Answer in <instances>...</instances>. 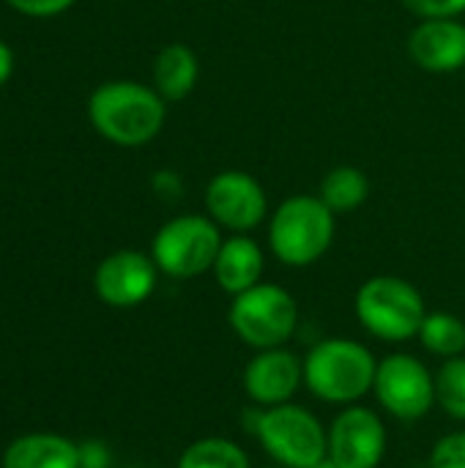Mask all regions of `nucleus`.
Segmentation results:
<instances>
[{
	"label": "nucleus",
	"mask_w": 465,
	"mask_h": 468,
	"mask_svg": "<svg viewBox=\"0 0 465 468\" xmlns=\"http://www.w3.org/2000/svg\"><path fill=\"white\" fill-rule=\"evenodd\" d=\"M96 132L118 145H145L164 126V99L156 88L132 80L104 82L88 101Z\"/></svg>",
	"instance_id": "obj_1"
},
{
	"label": "nucleus",
	"mask_w": 465,
	"mask_h": 468,
	"mask_svg": "<svg viewBox=\"0 0 465 468\" xmlns=\"http://www.w3.org/2000/svg\"><path fill=\"white\" fill-rule=\"evenodd\" d=\"M378 362L373 351L348 337L315 343L304 356V387L323 403L351 406L373 392Z\"/></svg>",
	"instance_id": "obj_2"
},
{
	"label": "nucleus",
	"mask_w": 465,
	"mask_h": 468,
	"mask_svg": "<svg viewBox=\"0 0 465 468\" xmlns=\"http://www.w3.org/2000/svg\"><path fill=\"white\" fill-rule=\"evenodd\" d=\"M334 241V211L312 195H293L269 222V247L285 266L301 269L321 261Z\"/></svg>",
	"instance_id": "obj_3"
},
{
	"label": "nucleus",
	"mask_w": 465,
	"mask_h": 468,
	"mask_svg": "<svg viewBox=\"0 0 465 468\" xmlns=\"http://www.w3.org/2000/svg\"><path fill=\"white\" fill-rule=\"evenodd\" d=\"M354 310L359 324L384 343H408L419 337L428 315L422 293L395 274H378L362 282Z\"/></svg>",
	"instance_id": "obj_4"
},
{
	"label": "nucleus",
	"mask_w": 465,
	"mask_h": 468,
	"mask_svg": "<svg viewBox=\"0 0 465 468\" xmlns=\"http://www.w3.org/2000/svg\"><path fill=\"white\" fill-rule=\"evenodd\" d=\"M255 436L282 468H312L329 458V431L312 411L293 403L263 409Z\"/></svg>",
	"instance_id": "obj_5"
},
{
	"label": "nucleus",
	"mask_w": 465,
	"mask_h": 468,
	"mask_svg": "<svg viewBox=\"0 0 465 468\" xmlns=\"http://www.w3.org/2000/svg\"><path fill=\"white\" fill-rule=\"evenodd\" d=\"M227 321L236 337L249 348H282L296 335L299 304L282 285L258 282L255 288L233 296Z\"/></svg>",
	"instance_id": "obj_6"
},
{
	"label": "nucleus",
	"mask_w": 465,
	"mask_h": 468,
	"mask_svg": "<svg viewBox=\"0 0 465 468\" xmlns=\"http://www.w3.org/2000/svg\"><path fill=\"white\" fill-rule=\"evenodd\" d=\"M222 241L219 225L211 217L184 214L159 228L151 244V258L167 277L192 280L214 269Z\"/></svg>",
	"instance_id": "obj_7"
},
{
	"label": "nucleus",
	"mask_w": 465,
	"mask_h": 468,
	"mask_svg": "<svg viewBox=\"0 0 465 468\" xmlns=\"http://www.w3.org/2000/svg\"><path fill=\"white\" fill-rule=\"evenodd\" d=\"M373 392L386 414L400 422H417L436 406V373L411 354H389L378 362Z\"/></svg>",
	"instance_id": "obj_8"
},
{
	"label": "nucleus",
	"mask_w": 465,
	"mask_h": 468,
	"mask_svg": "<svg viewBox=\"0 0 465 468\" xmlns=\"http://www.w3.org/2000/svg\"><path fill=\"white\" fill-rule=\"evenodd\" d=\"M208 217L233 233L255 230L269 211V197L260 181L244 170H222L206 186Z\"/></svg>",
	"instance_id": "obj_9"
},
{
	"label": "nucleus",
	"mask_w": 465,
	"mask_h": 468,
	"mask_svg": "<svg viewBox=\"0 0 465 468\" xmlns=\"http://www.w3.org/2000/svg\"><path fill=\"white\" fill-rule=\"evenodd\" d=\"M386 455V428L373 409L348 406L329 428V461L337 468H378Z\"/></svg>",
	"instance_id": "obj_10"
},
{
	"label": "nucleus",
	"mask_w": 465,
	"mask_h": 468,
	"mask_svg": "<svg viewBox=\"0 0 465 468\" xmlns=\"http://www.w3.org/2000/svg\"><path fill=\"white\" fill-rule=\"evenodd\" d=\"M241 381L247 398L263 409L291 403V398L304 384V359L288 351L285 346L258 351L247 362Z\"/></svg>",
	"instance_id": "obj_11"
},
{
	"label": "nucleus",
	"mask_w": 465,
	"mask_h": 468,
	"mask_svg": "<svg viewBox=\"0 0 465 468\" xmlns=\"http://www.w3.org/2000/svg\"><path fill=\"white\" fill-rule=\"evenodd\" d=\"M93 285L99 299L110 307L143 304L156 288V263L134 250L112 252L99 263Z\"/></svg>",
	"instance_id": "obj_12"
},
{
	"label": "nucleus",
	"mask_w": 465,
	"mask_h": 468,
	"mask_svg": "<svg viewBox=\"0 0 465 468\" xmlns=\"http://www.w3.org/2000/svg\"><path fill=\"white\" fill-rule=\"evenodd\" d=\"M411 60L430 74H452L465 66V25L452 19H422L408 36Z\"/></svg>",
	"instance_id": "obj_13"
},
{
	"label": "nucleus",
	"mask_w": 465,
	"mask_h": 468,
	"mask_svg": "<svg viewBox=\"0 0 465 468\" xmlns=\"http://www.w3.org/2000/svg\"><path fill=\"white\" fill-rule=\"evenodd\" d=\"M263 266H266V258H263L260 244L244 233H236V236L222 241L211 271H214L217 285L225 293L238 296V293H244L260 282Z\"/></svg>",
	"instance_id": "obj_14"
},
{
	"label": "nucleus",
	"mask_w": 465,
	"mask_h": 468,
	"mask_svg": "<svg viewBox=\"0 0 465 468\" xmlns=\"http://www.w3.org/2000/svg\"><path fill=\"white\" fill-rule=\"evenodd\" d=\"M3 468H82V461L74 441L38 433L16 439L3 455Z\"/></svg>",
	"instance_id": "obj_15"
},
{
	"label": "nucleus",
	"mask_w": 465,
	"mask_h": 468,
	"mask_svg": "<svg viewBox=\"0 0 465 468\" xmlns=\"http://www.w3.org/2000/svg\"><path fill=\"white\" fill-rule=\"evenodd\" d=\"M200 77V60L186 44H167L153 60V85L164 101L186 99Z\"/></svg>",
	"instance_id": "obj_16"
},
{
	"label": "nucleus",
	"mask_w": 465,
	"mask_h": 468,
	"mask_svg": "<svg viewBox=\"0 0 465 468\" xmlns=\"http://www.w3.org/2000/svg\"><path fill=\"white\" fill-rule=\"evenodd\" d=\"M370 195V181L359 167L351 165H340L332 167L323 181H321V192L318 197L334 211V214H348L356 211Z\"/></svg>",
	"instance_id": "obj_17"
},
{
	"label": "nucleus",
	"mask_w": 465,
	"mask_h": 468,
	"mask_svg": "<svg viewBox=\"0 0 465 468\" xmlns=\"http://www.w3.org/2000/svg\"><path fill=\"white\" fill-rule=\"evenodd\" d=\"M419 340L422 346L439 356V359H452V356H463L465 351V324L455 313H428L425 324L419 329Z\"/></svg>",
	"instance_id": "obj_18"
},
{
	"label": "nucleus",
	"mask_w": 465,
	"mask_h": 468,
	"mask_svg": "<svg viewBox=\"0 0 465 468\" xmlns=\"http://www.w3.org/2000/svg\"><path fill=\"white\" fill-rule=\"evenodd\" d=\"M178 468H249V458L236 441L208 436L184 450Z\"/></svg>",
	"instance_id": "obj_19"
},
{
	"label": "nucleus",
	"mask_w": 465,
	"mask_h": 468,
	"mask_svg": "<svg viewBox=\"0 0 465 468\" xmlns=\"http://www.w3.org/2000/svg\"><path fill=\"white\" fill-rule=\"evenodd\" d=\"M436 403L452 420L465 422V356L444 359L436 370Z\"/></svg>",
	"instance_id": "obj_20"
},
{
	"label": "nucleus",
	"mask_w": 465,
	"mask_h": 468,
	"mask_svg": "<svg viewBox=\"0 0 465 468\" xmlns=\"http://www.w3.org/2000/svg\"><path fill=\"white\" fill-rule=\"evenodd\" d=\"M430 468H465V431L447 433L433 444Z\"/></svg>",
	"instance_id": "obj_21"
},
{
	"label": "nucleus",
	"mask_w": 465,
	"mask_h": 468,
	"mask_svg": "<svg viewBox=\"0 0 465 468\" xmlns=\"http://www.w3.org/2000/svg\"><path fill=\"white\" fill-rule=\"evenodd\" d=\"M422 19H452L465 11V0H403Z\"/></svg>",
	"instance_id": "obj_22"
},
{
	"label": "nucleus",
	"mask_w": 465,
	"mask_h": 468,
	"mask_svg": "<svg viewBox=\"0 0 465 468\" xmlns=\"http://www.w3.org/2000/svg\"><path fill=\"white\" fill-rule=\"evenodd\" d=\"M71 3L74 0H8V5H14L16 11L30 14V16H52V14L66 11Z\"/></svg>",
	"instance_id": "obj_23"
},
{
	"label": "nucleus",
	"mask_w": 465,
	"mask_h": 468,
	"mask_svg": "<svg viewBox=\"0 0 465 468\" xmlns=\"http://www.w3.org/2000/svg\"><path fill=\"white\" fill-rule=\"evenodd\" d=\"M79 461H82V468H107L110 466V452L104 444L90 441V444L79 447Z\"/></svg>",
	"instance_id": "obj_24"
},
{
	"label": "nucleus",
	"mask_w": 465,
	"mask_h": 468,
	"mask_svg": "<svg viewBox=\"0 0 465 468\" xmlns=\"http://www.w3.org/2000/svg\"><path fill=\"white\" fill-rule=\"evenodd\" d=\"M11 69H14V55H11L8 44L0 38V85L11 77Z\"/></svg>",
	"instance_id": "obj_25"
},
{
	"label": "nucleus",
	"mask_w": 465,
	"mask_h": 468,
	"mask_svg": "<svg viewBox=\"0 0 465 468\" xmlns=\"http://www.w3.org/2000/svg\"><path fill=\"white\" fill-rule=\"evenodd\" d=\"M312 468H337V466H334V463H332V461H329V458H326V461H321V463H318V466H312Z\"/></svg>",
	"instance_id": "obj_26"
},
{
	"label": "nucleus",
	"mask_w": 465,
	"mask_h": 468,
	"mask_svg": "<svg viewBox=\"0 0 465 468\" xmlns=\"http://www.w3.org/2000/svg\"><path fill=\"white\" fill-rule=\"evenodd\" d=\"M263 468H282V466H263Z\"/></svg>",
	"instance_id": "obj_27"
}]
</instances>
